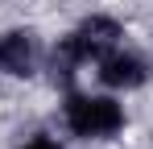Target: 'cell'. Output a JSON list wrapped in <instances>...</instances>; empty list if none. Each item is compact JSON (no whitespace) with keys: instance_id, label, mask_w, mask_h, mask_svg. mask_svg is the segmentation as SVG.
Returning <instances> with one entry per match:
<instances>
[{"instance_id":"cell-1","label":"cell","mask_w":153,"mask_h":149,"mask_svg":"<svg viewBox=\"0 0 153 149\" xmlns=\"http://www.w3.org/2000/svg\"><path fill=\"white\" fill-rule=\"evenodd\" d=\"M124 104L112 95H91V91H66L62 99V124L79 141H108L124 128Z\"/></svg>"},{"instance_id":"cell-2","label":"cell","mask_w":153,"mask_h":149,"mask_svg":"<svg viewBox=\"0 0 153 149\" xmlns=\"http://www.w3.org/2000/svg\"><path fill=\"white\" fill-rule=\"evenodd\" d=\"M149 74H153L149 58L141 50H128V46H116L103 58H95V79L108 91H137V87L149 83Z\"/></svg>"},{"instance_id":"cell-3","label":"cell","mask_w":153,"mask_h":149,"mask_svg":"<svg viewBox=\"0 0 153 149\" xmlns=\"http://www.w3.org/2000/svg\"><path fill=\"white\" fill-rule=\"evenodd\" d=\"M42 66V42L33 29H4L0 33V74L33 79Z\"/></svg>"},{"instance_id":"cell-4","label":"cell","mask_w":153,"mask_h":149,"mask_svg":"<svg viewBox=\"0 0 153 149\" xmlns=\"http://www.w3.org/2000/svg\"><path fill=\"white\" fill-rule=\"evenodd\" d=\"M71 33H75V42H79V50H83L87 62H95V58H103L108 50L124 46V25L116 21V17H108V13H91V17H83Z\"/></svg>"},{"instance_id":"cell-5","label":"cell","mask_w":153,"mask_h":149,"mask_svg":"<svg viewBox=\"0 0 153 149\" xmlns=\"http://www.w3.org/2000/svg\"><path fill=\"white\" fill-rule=\"evenodd\" d=\"M83 62H87V58H83V50H79L75 33H62V37L50 46V54H46V74H50L54 87L71 91V87H75V74H79Z\"/></svg>"},{"instance_id":"cell-6","label":"cell","mask_w":153,"mask_h":149,"mask_svg":"<svg viewBox=\"0 0 153 149\" xmlns=\"http://www.w3.org/2000/svg\"><path fill=\"white\" fill-rule=\"evenodd\" d=\"M21 149H66V145H58V141H54V137H46V133H33Z\"/></svg>"}]
</instances>
